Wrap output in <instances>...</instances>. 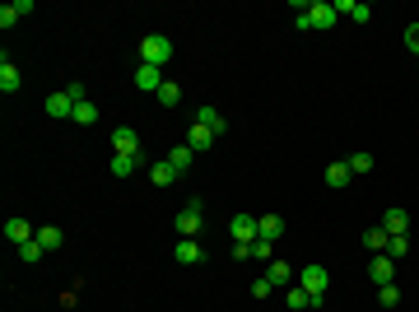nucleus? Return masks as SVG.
Listing matches in <instances>:
<instances>
[{"instance_id":"nucleus-10","label":"nucleus","mask_w":419,"mask_h":312,"mask_svg":"<svg viewBox=\"0 0 419 312\" xmlns=\"http://www.w3.org/2000/svg\"><path fill=\"white\" fill-rule=\"evenodd\" d=\"M172 256H177L182 265H201V261H205V247L196 243V238H182V243L172 247Z\"/></svg>"},{"instance_id":"nucleus-26","label":"nucleus","mask_w":419,"mask_h":312,"mask_svg":"<svg viewBox=\"0 0 419 312\" xmlns=\"http://www.w3.org/2000/svg\"><path fill=\"white\" fill-rule=\"evenodd\" d=\"M70 122H79V126H93V122H98V108H93L89 98H84V103H75V117H70Z\"/></svg>"},{"instance_id":"nucleus-33","label":"nucleus","mask_w":419,"mask_h":312,"mask_svg":"<svg viewBox=\"0 0 419 312\" xmlns=\"http://www.w3.org/2000/svg\"><path fill=\"white\" fill-rule=\"evenodd\" d=\"M405 47L419 56V24H410V28H405Z\"/></svg>"},{"instance_id":"nucleus-21","label":"nucleus","mask_w":419,"mask_h":312,"mask_svg":"<svg viewBox=\"0 0 419 312\" xmlns=\"http://www.w3.org/2000/svg\"><path fill=\"white\" fill-rule=\"evenodd\" d=\"M149 177H154V187H172V182H177V172H172V163H168V158L149 163Z\"/></svg>"},{"instance_id":"nucleus-27","label":"nucleus","mask_w":419,"mask_h":312,"mask_svg":"<svg viewBox=\"0 0 419 312\" xmlns=\"http://www.w3.org/2000/svg\"><path fill=\"white\" fill-rule=\"evenodd\" d=\"M377 303H382V308H396V303H401V289H396V284H382V289H377Z\"/></svg>"},{"instance_id":"nucleus-34","label":"nucleus","mask_w":419,"mask_h":312,"mask_svg":"<svg viewBox=\"0 0 419 312\" xmlns=\"http://www.w3.org/2000/svg\"><path fill=\"white\" fill-rule=\"evenodd\" d=\"M270 289H275V284L265 280V275H261V280H256V284H252V294H256V298H270Z\"/></svg>"},{"instance_id":"nucleus-12","label":"nucleus","mask_w":419,"mask_h":312,"mask_svg":"<svg viewBox=\"0 0 419 312\" xmlns=\"http://www.w3.org/2000/svg\"><path fill=\"white\" fill-rule=\"evenodd\" d=\"M135 89H149V94H158V89H163L158 65H135Z\"/></svg>"},{"instance_id":"nucleus-25","label":"nucleus","mask_w":419,"mask_h":312,"mask_svg":"<svg viewBox=\"0 0 419 312\" xmlns=\"http://www.w3.org/2000/svg\"><path fill=\"white\" fill-rule=\"evenodd\" d=\"M42 256H47V252H42V243H38V238L19 247V261H24V265H38V261H42Z\"/></svg>"},{"instance_id":"nucleus-2","label":"nucleus","mask_w":419,"mask_h":312,"mask_svg":"<svg viewBox=\"0 0 419 312\" xmlns=\"http://www.w3.org/2000/svg\"><path fill=\"white\" fill-rule=\"evenodd\" d=\"M172 61V42L163 38V33H149V38H140V65H163Z\"/></svg>"},{"instance_id":"nucleus-18","label":"nucleus","mask_w":419,"mask_h":312,"mask_svg":"<svg viewBox=\"0 0 419 312\" xmlns=\"http://www.w3.org/2000/svg\"><path fill=\"white\" fill-rule=\"evenodd\" d=\"M186 145H191V149L201 154V149H210V145H215V131H205V126L191 122V131H186Z\"/></svg>"},{"instance_id":"nucleus-4","label":"nucleus","mask_w":419,"mask_h":312,"mask_svg":"<svg viewBox=\"0 0 419 312\" xmlns=\"http://www.w3.org/2000/svg\"><path fill=\"white\" fill-rule=\"evenodd\" d=\"M326 284H331V270H326V265H308V270H298V289H308V294H326Z\"/></svg>"},{"instance_id":"nucleus-11","label":"nucleus","mask_w":419,"mask_h":312,"mask_svg":"<svg viewBox=\"0 0 419 312\" xmlns=\"http://www.w3.org/2000/svg\"><path fill=\"white\" fill-rule=\"evenodd\" d=\"M196 126H205V131H215V136H224V131H229V122H224V112H219V108H210V103H205V108H196Z\"/></svg>"},{"instance_id":"nucleus-20","label":"nucleus","mask_w":419,"mask_h":312,"mask_svg":"<svg viewBox=\"0 0 419 312\" xmlns=\"http://www.w3.org/2000/svg\"><path fill=\"white\" fill-rule=\"evenodd\" d=\"M265 280L275 284V289H279V284H289V280H294V265H289V261H270V265H265Z\"/></svg>"},{"instance_id":"nucleus-9","label":"nucleus","mask_w":419,"mask_h":312,"mask_svg":"<svg viewBox=\"0 0 419 312\" xmlns=\"http://www.w3.org/2000/svg\"><path fill=\"white\" fill-rule=\"evenodd\" d=\"M47 117H56V122H65V117H75V98L65 94V89H56V94L47 98Z\"/></svg>"},{"instance_id":"nucleus-22","label":"nucleus","mask_w":419,"mask_h":312,"mask_svg":"<svg viewBox=\"0 0 419 312\" xmlns=\"http://www.w3.org/2000/svg\"><path fill=\"white\" fill-rule=\"evenodd\" d=\"M38 243H42V252H56L65 243V233L56 229V224H42V229H38Z\"/></svg>"},{"instance_id":"nucleus-17","label":"nucleus","mask_w":419,"mask_h":312,"mask_svg":"<svg viewBox=\"0 0 419 312\" xmlns=\"http://www.w3.org/2000/svg\"><path fill=\"white\" fill-rule=\"evenodd\" d=\"M140 163H145V158H135V154H112L108 172H112V177H131V172H135Z\"/></svg>"},{"instance_id":"nucleus-15","label":"nucleus","mask_w":419,"mask_h":312,"mask_svg":"<svg viewBox=\"0 0 419 312\" xmlns=\"http://www.w3.org/2000/svg\"><path fill=\"white\" fill-rule=\"evenodd\" d=\"M387 243H391V233L382 229V224H372L368 233H363V247H368L372 256H382V252H387Z\"/></svg>"},{"instance_id":"nucleus-3","label":"nucleus","mask_w":419,"mask_h":312,"mask_svg":"<svg viewBox=\"0 0 419 312\" xmlns=\"http://www.w3.org/2000/svg\"><path fill=\"white\" fill-rule=\"evenodd\" d=\"M112 154H135V158H145V145H140V136L131 131V126H117V131H112Z\"/></svg>"},{"instance_id":"nucleus-28","label":"nucleus","mask_w":419,"mask_h":312,"mask_svg":"<svg viewBox=\"0 0 419 312\" xmlns=\"http://www.w3.org/2000/svg\"><path fill=\"white\" fill-rule=\"evenodd\" d=\"M405 252H410V238H391V243H387V256H391V261H401V256H405Z\"/></svg>"},{"instance_id":"nucleus-32","label":"nucleus","mask_w":419,"mask_h":312,"mask_svg":"<svg viewBox=\"0 0 419 312\" xmlns=\"http://www.w3.org/2000/svg\"><path fill=\"white\" fill-rule=\"evenodd\" d=\"M350 172H372V154H354L350 158Z\"/></svg>"},{"instance_id":"nucleus-24","label":"nucleus","mask_w":419,"mask_h":312,"mask_svg":"<svg viewBox=\"0 0 419 312\" xmlns=\"http://www.w3.org/2000/svg\"><path fill=\"white\" fill-rule=\"evenodd\" d=\"M158 103H163V108H177V103H182V84L163 79V89H158Z\"/></svg>"},{"instance_id":"nucleus-19","label":"nucleus","mask_w":419,"mask_h":312,"mask_svg":"<svg viewBox=\"0 0 419 312\" xmlns=\"http://www.w3.org/2000/svg\"><path fill=\"white\" fill-rule=\"evenodd\" d=\"M19 84H24V79H19V65L0 61V89H5V94H19Z\"/></svg>"},{"instance_id":"nucleus-5","label":"nucleus","mask_w":419,"mask_h":312,"mask_svg":"<svg viewBox=\"0 0 419 312\" xmlns=\"http://www.w3.org/2000/svg\"><path fill=\"white\" fill-rule=\"evenodd\" d=\"M201 229H205L201 201H191V205H186V210H182V215H177V233H182V238H196V233H201Z\"/></svg>"},{"instance_id":"nucleus-31","label":"nucleus","mask_w":419,"mask_h":312,"mask_svg":"<svg viewBox=\"0 0 419 312\" xmlns=\"http://www.w3.org/2000/svg\"><path fill=\"white\" fill-rule=\"evenodd\" d=\"M252 256H256V261H270V238H256V243H252Z\"/></svg>"},{"instance_id":"nucleus-23","label":"nucleus","mask_w":419,"mask_h":312,"mask_svg":"<svg viewBox=\"0 0 419 312\" xmlns=\"http://www.w3.org/2000/svg\"><path fill=\"white\" fill-rule=\"evenodd\" d=\"M350 177H354V172H350V158H345V163H331V168H326V187H345Z\"/></svg>"},{"instance_id":"nucleus-16","label":"nucleus","mask_w":419,"mask_h":312,"mask_svg":"<svg viewBox=\"0 0 419 312\" xmlns=\"http://www.w3.org/2000/svg\"><path fill=\"white\" fill-rule=\"evenodd\" d=\"M279 233H284V219L279 215H256V238H270L275 243Z\"/></svg>"},{"instance_id":"nucleus-6","label":"nucleus","mask_w":419,"mask_h":312,"mask_svg":"<svg viewBox=\"0 0 419 312\" xmlns=\"http://www.w3.org/2000/svg\"><path fill=\"white\" fill-rule=\"evenodd\" d=\"M229 233H233V243H256V215H233V224H229Z\"/></svg>"},{"instance_id":"nucleus-1","label":"nucleus","mask_w":419,"mask_h":312,"mask_svg":"<svg viewBox=\"0 0 419 312\" xmlns=\"http://www.w3.org/2000/svg\"><path fill=\"white\" fill-rule=\"evenodd\" d=\"M294 24L303 33H308V28L326 33V28H336V24H340V15H336V5H331V0H312V5H303V10H298Z\"/></svg>"},{"instance_id":"nucleus-13","label":"nucleus","mask_w":419,"mask_h":312,"mask_svg":"<svg viewBox=\"0 0 419 312\" xmlns=\"http://www.w3.org/2000/svg\"><path fill=\"white\" fill-rule=\"evenodd\" d=\"M382 229H387V233H391V238H401V233H405V229H410V215H405L401 205H391L387 215H382Z\"/></svg>"},{"instance_id":"nucleus-30","label":"nucleus","mask_w":419,"mask_h":312,"mask_svg":"<svg viewBox=\"0 0 419 312\" xmlns=\"http://www.w3.org/2000/svg\"><path fill=\"white\" fill-rule=\"evenodd\" d=\"M19 19H24L19 15V5H5V10H0V28H15Z\"/></svg>"},{"instance_id":"nucleus-8","label":"nucleus","mask_w":419,"mask_h":312,"mask_svg":"<svg viewBox=\"0 0 419 312\" xmlns=\"http://www.w3.org/2000/svg\"><path fill=\"white\" fill-rule=\"evenodd\" d=\"M368 275H372V284L382 289V284H391V280H396V261H391L387 252H382V256H372V261H368Z\"/></svg>"},{"instance_id":"nucleus-7","label":"nucleus","mask_w":419,"mask_h":312,"mask_svg":"<svg viewBox=\"0 0 419 312\" xmlns=\"http://www.w3.org/2000/svg\"><path fill=\"white\" fill-rule=\"evenodd\" d=\"M5 238H10V243H15V247H24V243H33V238H38V229H33L28 219H5Z\"/></svg>"},{"instance_id":"nucleus-29","label":"nucleus","mask_w":419,"mask_h":312,"mask_svg":"<svg viewBox=\"0 0 419 312\" xmlns=\"http://www.w3.org/2000/svg\"><path fill=\"white\" fill-rule=\"evenodd\" d=\"M289 308H294V312L312 308V294H308V289H289Z\"/></svg>"},{"instance_id":"nucleus-14","label":"nucleus","mask_w":419,"mask_h":312,"mask_svg":"<svg viewBox=\"0 0 419 312\" xmlns=\"http://www.w3.org/2000/svg\"><path fill=\"white\" fill-rule=\"evenodd\" d=\"M168 163H172V172H177V177H182L186 168H191V163H196V149H191V145H177V149H168Z\"/></svg>"}]
</instances>
